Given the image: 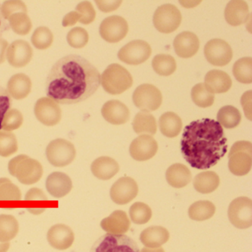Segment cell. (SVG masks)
Instances as JSON below:
<instances>
[{
    "label": "cell",
    "instance_id": "obj_25",
    "mask_svg": "<svg viewBox=\"0 0 252 252\" xmlns=\"http://www.w3.org/2000/svg\"><path fill=\"white\" fill-rule=\"evenodd\" d=\"M91 171L94 176L103 181L111 179L119 171V165L114 159L102 156L95 159L91 164Z\"/></svg>",
    "mask_w": 252,
    "mask_h": 252
},
{
    "label": "cell",
    "instance_id": "obj_40",
    "mask_svg": "<svg viewBox=\"0 0 252 252\" xmlns=\"http://www.w3.org/2000/svg\"><path fill=\"white\" fill-rule=\"evenodd\" d=\"M191 95L193 102L202 108L211 107L215 101V94L209 92L203 83L194 85Z\"/></svg>",
    "mask_w": 252,
    "mask_h": 252
},
{
    "label": "cell",
    "instance_id": "obj_8",
    "mask_svg": "<svg viewBox=\"0 0 252 252\" xmlns=\"http://www.w3.org/2000/svg\"><path fill=\"white\" fill-rule=\"evenodd\" d=\"M182 21L181 11L175 5L165 4L158 7L153 16V24L160 33H170L179 28Z\"/></svg>",
    "mask_w": 252,
    "mask_h": 252
},
{
    "label": "cell",
    "instance_id": "obj_12",
    "mask_svg": "<svg viewBox=\"0 0 252 252\" xmlns=\"http://www.w3.org/2000/svg\"><path fill=\"white\" fill-rule=\"evenodd\" d=\"M129 31L127 22L120 16H111L103 20L99 33L103 39L110 43L120 42Z\"/></svg>",
    "mask_w": 252,
    "mask_h": 252
},
{
    "label": "cell",
    "instance_id": "obj_20",
    "mask_svg": "<svg viewBox=\"0 0 252 252\" xmlns=\"http://www.w3.org/2000/svg\"><path fill=\"white\" fill-rule=\"evenodd\" d=\"M101 114L104 119L113 125H121L129 121V109L119 100H110L103 105Z\"/></svg>",
    "mask_w": 252,
    "mask_h": 252
},
{
    "label": "cell",
    "instance_id": "obj_35",
    "mask_svg": "<svg viewBox=\"0 0 252 252\" xmlns=\"http://www.w3.org/2000/svg\"><path fill=\"white\" fill-rule=\"evenodd\" d=\"M218 122L226 129H234L241 122V113L238 109L231 105L221 107L217 115Z\"/></svg>",
    "mask_w": 252,
    "mask_h": 252
},
{
    "label": "cell",
    "instance_id": "obj_4",
    "mask_svg": "<svg viewBox=\"0 0 252 252\" xmlns=\"http://www.w3.org/2000/svg\"><path fill=\"white\" fill-rule=\"evenodd\" d=\"M101 83L106 92L111 95H119L132 87L133 79L123 66L112 64L103 72Z\"/></svg>",
    "mask_w": 252,
    "mask_h": 252
},
{
    "label": "cell",
    "instance_id": "obj_5",
    "mask_svg": "<svg viewBox=\"0 0 252 252\" xmlns=\"http://www.w3.org/2000/svg\"><path fill=\"white\" fill-rule=\"evenodd\" d=\"M252 166V144L250 141H237L228 154V169L237 176H243L250 172Z\"/></svg>",
    "mask_w": 252,
    "mask_h": 252
},
{
    "label": "cell",
    "instance_id": "obj_45",
    "mask_svg": "<svg viewBox=\"0 0 252 252\" xmlns=\"http://www.w3.org/2000/svg\"><path fill=\"white\" fill-rule=\"evenodd\" d=\"M67 40L72 48H82L88 43L89 35L85 29L76 27L69 32Z\"/></svg>",
    "mask_w": 252,
    "mask_h": 252
},
{
    "label": "cell",
    "instance_id": "obj_55",
    "mask_svg": "<svg viewBox=\"0 0 252 252\" xmlns=\"http://www.w3.org/2000/svg\"><path fill=\"white\" fill-rule=\"evenodd\" d=\"M10 248V243H2L0 242V252H7Z\"/></svg>",
    "mask_w": 252,
    "mask_h": 252
},
{
    "label": "cell",
    "instance_id": "obj_11",
    "mask_svg": "<svg viewBox=\"0 0 252 252\" xmlns=\"http://www.w3.org/2000/svg\"><path fill=\"white\" fill-rule=\"evenodd\" d=\"M152 54V48L145 41H132L121 48L118 57L121 61L130 65H138L145 63Z\"/></svg>",
    "mask_w": 252,
    "mask_h": 252
},
{
    "label": "cell",
    "instance_id": "obj_30",
    "mask_svg": "<svg viewBox=\"0 0 252 252\" xmlns=\"http://www.w3.org/2000/svg\"><path fill=\"white\" fill-rule=\"evenodd\" d=\"M26 209L33 215H40L48 207V199L42 190L38 188H32L29 190L26 197Z\"/></svg>",
    "mask_w": 252,
    "mask_h": 252
},
{
    "label": "cell",
    "instance_id": "obj_6",
    "mask_svg": "<svg viewBox=\"0 0 252 252\" xmlns=\"http://www.w3.org/2000/svg\"><path fill=\"white\" fill-rule=\"evenodd\" d=\"M90 252H140V251L136 242L129 236L107 233L94 243Z\"/></svg>",
    "mask_w": 252,
    "mask_h": 252
},
{
    "label": "cell",
    "instance_id": "obj_29",
    "mask_svg": "<svg viewBox=\"0 0 252 252\" xmlns=\"http://www.w3.org/2000/svg\"><path fill=\"white\" fill-rule=\"evenodd\" d=\"M166 179L171 187L176 189L183 188L191 182V172L185 165L175 163L166 170Z\"/></svg>",
    "mask_w": 252,
    "mask_h": 252
},
{
    "label": "cell",
    "instance_id": "obj_23",
    "mask_svg": "<svg viewBox=\"0 0 252 252\" xmlns=\"http://www.w3.org/2000/svg\"><path fill=\"white\" fill-rule=\"evenodd\" d=\"M225 19L231 26H239L249 20V5L243 0H233L227 4L225 9Z\"/></svg>",
    "mask_w": 252,
    "mask_h": 252
},
{
    "label": "cell",
    "instance_id": "obj_17",
    "mask_svg": "<svg viewBox=\"0 0 252 252\" xmlns=\"http://www.w3.org/2000/svg\"><path fill=\"white\" fill-rule=\"evenodd\" d=\"M6 57L8 63L13 67H23L32 61L33 49L26 41L22 39L14 41L8 46Z\"/></svg>",
    "mask_w": 252,
    "mask_h": 252
},
{
    "label": "cell",
    "instance_id": "obj_31",
    "mask_svg": "<svg viewBox=\"0 0 252 252\" xmlns=\"http://www.w3.org/2000/svg\"><path fill=\"white\" fill-rule=\"evenodd\" d=\"M182 126L181 118L173 112L163 113L159 119L160 132L167 138L178 136L181 132Z\"/></svg>",
    "mask_w": 252,
    "mask_h": 252
},
{
    "label": "cell",
    "instance_id": "obj_37",
    "mask_svg": "<svg viewBox=\"0 0 252 252\" xmlns=\"http://www.w3.org/2000/svg\"><path fill=\"white\" fill-rule=\"evenodd\" d=\"M153 69L160 76H168L175 73L177 68L176 62L174 57L167 54H158L153 59Z\"/></svg>",
    "mask_w": 252,
    "mask_h": 252
},
{
    "label": "cell",
    "instance_id": "obj_49",
    "mask_svg": "<svg viewBox=\"0 0 252 252\" xmlns=\"http://www.w3.org/2000/svg\"><path fill=\"white\" fill-rule=\"evenodd\" d=\"M252 91L244 93L241 98V104L245 115L249 120L252 121Z\"/></svg>",
    "mask_w": 252,
    "mask_h": 252
},
{
    "label": "cell",
    "instance_id": "obj_1",
    "mask_svg": "<svg viewBox=\"0 0 252 252\" xmlns=\"http://www.w3.org/2000/svg\"><path fill=\"white\" fill-rule=\"evenodd\" d=\"M101 84V75L80 56L63 57L53 66L46 79V94L57 103L73 104L92 96Z\"/></svg>",
    "mask_w": 252,
    "mask_h": 252
},
{
    "label": "cell",
    "instance_id": "obj_54",
    "mask_svg": "<svg viewBox=\"0 0 252 252\" xmlns=\"http://www.w3.org/2000/svg\"><path fill=\"white\" fill-rule=\"evenodd\" d=\"M141 252H165L162 248H144L141 249Z\"/></svg>",
    "mask_w": 252,
    "mask_h": 252
},
{
    "label": "cell",
    "instance_id": "obj_44",
    "mask_svg": "<svg viewBox=\"0 0 252 252\" xmlns=\"http://www.w3.org/2000/svg\"><path fill=\"white\" fill-rule=\"evenodd\" d=\"M23 116L17 109H9L4 116L2 122V129L7 132L19 129L23 125Z\"/></svg>",
    "mask_w": 252,
    "mask_h": 252
},
{
    "label": "cell",
    "instance_id": "obj_36",
    "mask_svg": "<svg viewBox=\"0 0 252 252\" xmlns=\"http://www.w3.org/2000/svg\"><path fill=\"white\" fill-rule=\"evenodd\" d=\"M20 230L18 221L12 215H0V242L8 243L14 238Z\"/></svg>",
    "mask_w": 252,
    "mask_h": 252
},
{
    "label": "cell",
    "instance_id": "obj_16",
    "mask_svg": "<svg viewBox=\"0 0 252 252\" xmlns=\"http://www.w3.org/2000/svg\"><path fill=\"white\" fill-rule=\"evenodd\" d=\"M158 150L157 141L151 135H141L131 143L129 153L134 160L145 161L153 158Z\"/></svg>",
    "mask_w": 252,
    "mask_h": 252
},
{
    "label": "cell",
    "instance_id": "obj_28",
    "mask_svg": "<svg viewBox=\"0 0 252 252\" xmlns=\"http://www.w3.org/2000/svg\"><path fill=\"white\" fill-rule=\"evenodd\" d=\"M169 232L164 227L151 226L144 229L140 235V240L147 248H159L169 239Z\"/></svg>",
    "mask_w": 252,
    "mask_h": 252
},
{
    "label": "cell",
    "instance_id": "obj_39",
    "mask_svg": "<svg viewBox=\"0 0 252 252\" xmlns=\"http://www.w3.org/2000/svg\"><path fill=\"white\" fill-rule=\"evenodd\" d=\"M8 24L17 34L25 36L29 34L32 29L30 17L26 13H17L8 19Z\"/></svg>",
    "mask_w": 252,
    "mask_h": 252
},
{
    "label": "cell",
    "instance_id": "obj_21",
    "mask_svg": "<svg viewBox=\"0 0 252 252\" xmlns=\"http://www.w3.org/2000/svg\"><path fill=\"white\" fill-rule=\"evenodd\" d=\"M130 224V220L126 212L116 210L110 216L101 220V227L108 234L120 235L129 231Z\"/></svg>",
    "mask_w": 252,
    "mask_h": 252
},
{
    "label": "cell",
    "instance_id": "obj_18",
    "mask_svg": "<svg viewBox=\"0 0 252 252\" xmlns=\"http://www.w3.org/2000/svg\"><path fill=\"white\" fill-rule=\"evenodd\" d=\"M48 243L57 250H66L71 247L74 242L75 235L73 230L65 224L53 225L47 234Z\"/></svg>",
    "mask_w": 252,
    "mask_h": 252
},
{
    "label": "cell",
    "instance_id": "obj_15",
    "mask_svg": "<svg viewBox=\"0 0 252 252\" xmlns=\"http://www.w3.org/2000/svg\"><path fill=\"white\" fill-rule=\"evenodd\" d=\"M138 193L136 181L130 177H122L110 189V197L116 204L125 205L135 198Z\"/></svg>",
    "mask_w": 252,
    "mask_h": 252
},
{
    "label": "cell",
    "instance_id": "obj_24",
    "mask_svg": "<svg viewBox=\"0 0 252 252\" xmlns=\"http://www.w3.org/2000/svg\"><path fill=\"white\" fill-rule=\"evenodd\" d=\"M205 87L212 94H224L229 91L232 81L228 73L220 70H212L205 76Z\"/></svg>",
    "mask_w": 252,
    "mask_h": 252
},
{
    "label": "cell",
    "instance_id": "obj_38",
    "mask_svg": "<svg viewBox=\"0 0 252 252\" xmlns=\"http://www.w3.org/2000/svg\"><path fill=\"white\" fill-rule=\"evenodd\" d=\"M233 74L240 83L251 84L252 82V59L243 57L237 60L233 65Z\"/></svg>",
    "mask_w": 252,
    "mask_h": 252
},
{
    "label": "cell",
    "instance_id": "obj_22",
    "mask_svg": "<svg viewBox=\"0 0 252 252\" xmlns=\"http://www.w3.org/2000/svg\"><path fill=\"white\" fill-rule=\"evenodd\" d=\"M73 188V183L68 175L63 172L51 173L46 180V189L53 197H60L67 195Z\"/></svg>",
    "mask_w": 252,
    "mask_h": 252
},
{
    "label": "cell",
    "instance_id": "obj_51",
    "mask_svg": "<svg viewBox=\"0 0 252 252\" xmlns=\"http://www.w3.org/2000/svg\"><path fill=\"white\" fill-rule=\"evenodd\" d=\"M80 18V14L77 11H71L63 18V26L64 27L74 26L77 22H79Z\"/></svg>",
    "mask_w": 252,
    "mask_h": 252
},
{
    "label": "cell",
    "instance_id": "obj_50",
    "mask_svg": "<svg viewBox=\"0 0 252 252\" xmlns=\"http://www.w3.org/2000/svg\"><path fill=\"white\" fill-rule=\"evenodd\" d=\"M95 3L100 11L108 13L117 9L122 3V1H95Z\"/></svg>",
    "mask_w": 252,
    "mask_h": 252
},
{
    "label": "cell",
    "instance_id": "obj_7",
    "mask_svg": "<svg viewBox=\"0 0 252 252\" xmlns=\"http://www.w3.org/2000/svg\"><path fill=\"white\" fill-rule=\"evenodd\" d=\"M74 145L63 138L51 141L46 148L48 161L56 167H64L71 163L76 158Z\"/></svg>",
    "mask_w": 252,
    "mask_h": 252
},
{
    "label": "cell",
    "instance_id": "obj_48",
    "mask_svg": "<svg viewBox=\"0 0 252 252\" xmlns=\"http://www.w3.org/2000/svg\"><path fill=\"white\" fill-rule=\"evenodd\" d=\"M11 96L7 90L0 86V129H2V122L4 116L11 107Z\"/></svg>",
    "mask_w": 252,
    "mask_h": 252
},
{
    "label": "cell",
    "instance_id": "obj_10",
    "mask_svg": "<svg viewBox=\"0 0 252 252\" xmlns=\"http://www.w3.org/2000/svg\"><path fill=\"white\" fill-rule=\"evenodd\" d=\"M161 92L150 84L140 85L134 91L132 101L138 109L144 112L155 111L162 104Z\"/></svg>",
    "mask_w": 252,
    "mask_h": 252
},
{
    "label": "cell",
    "instance_id": "obj_26",
    "mask_svg": "<svg viewBox=\"0 0 252 252\" xmlns=\"http://www.w3.org/2000/svg\"><path fill=\"white\" fill-rule=\"evenodd\" d=\"M32 82L27 75L18 73L10 79L7 86L8 94L16 100L24 99L32 91Z\"/></svg>",
    "mask_w": 252,
    "mask_h": 252
},
{
    "label": "cell",
    "instance_id": "obj_46",
    "mask_svg": "<svg viewBox=\"0 0 252 252\" xmlns=\"http://www.w3.org/2000/svg\"><path fill=\"white\" fill-rule=\"evenodd\" d=\"M2 17L5 20H8L11 16L17 13H28V8L26 4L22 1H5L1 6Z\"/></svg>",
    "mask_w": 252,
    "mask_h": 252
},
{
    "label": "cell",
    "instance_id": "obj_53",
    "mask_svg": "<svg viewBox=\"0 0 252 252\" xmlns=\"http://www.w3.org/2000/svg\"><path fill=\"white\" fill-rule=\"evenodd\" d=\"M10 29L9 24L7 20L2 17V11H1V5H0V39L2 37L4 33L8 32Z\"/></svg>",
    "mask_w": 252,
    "mask_h": 252
},
{
    "label": "cell",
    "instance_id": "obj_19",
    "mask_svg": "<svg viewBox=\"0 0 252 252\" xmlns=\"http://www.w3.org/2000/svg\"><path fill=\"white\" fill-rule=\"evenodd\" d=\"M174 49L181 58H191L195 55L200 48V41L192 32H184L174 39Z\"/></svg>",
    "mask_w": 252,
    "mask_h": 252
},
{
    "label": "cell",
    "instance_id": "obj_13",
    "mask_svg": "<svg viewBox=\"0 0 252 252\" xmlns=\"http://www.w3.org/2000/svg\"><path fill=\"white\" fill-rule=\"evenodd\" d=\"M204 55L210 64L218 67L226 65L232 60L233 51L225 41L214 39L204 47Z\"/></svg>",
    "mask_w": 252,
    "mask_h": 252
},
{
    "label": "cell",
    "instance_id": "obj_52",
    "mask_svg": "<svg viewBox=\"0 0 252 252\" xmlns=\"http://www.w3.org/2000/svg\"><path fill=\"white\" fill-rule=\"evenodd\" d=\"M8 42L5 39H0V64L5 63Z\"/></svg>",
    "mask_w": 252,
    "mask_h": 252
},
{
    "label": "cell",
    "instance_id": "obj_3",
    "mask_svg": "<svg viewBox=\"0 0 252 252\" xmlns=\"http://www.w3.org/2000/svg\"><path fill=\"white\" fill-rule=\"evenodd\" d=\"M8 171L25 185L36 184L43 175L42 164L26 155H20L11 159L8 163Z\"/></svg>",
    "mask_w": 252,
    "mask_h": 252
},
{
    "label": "cell",
    "instance_id": "obj_9",
    "mask_svg": "<svg viewBox=\"0 0 252 252\" xmlns=\"http://www.w3.org/2000/svg\"><path fill=\"white\" fill-rule=\"evenodd\" d=\"M228 217L236 228H250L252 225V200L247 197H239L233 200L228 206Z\"/></svg>",
    "mask_w": 252,
    "mask_h": 252
},
{
    "label": "cell",
    "instance_id": "obj_43",
    "mask_svg": "<svg viewBox=\"0 0 252 252\" xmlns=\"http://www.w3.org/2000/svg\"><path fill=\"white\" fill-rule=\"evenodd\" d=\"M32 42L37 49L46 50L52 45L54 35L48 28L39 27L33 32Z\"/></svg>",
    "mask_w": 252,
    "mask_h": 252
},
{
    "label": "cell",
    "instance_id": "obj_2",
    "mask_svg": "<svg viewBox=\"0 0 252 252\" xmlns=\"http://www.w3.org/2000/svg\"><path fill=\"white\" fill-rule=\"evenodd\" d=\"M227 150L226 137L217 121L202 119L184 128L181 154L191 167L200 170L209 169L224 157Z\"/></svg>",
    "mask_w": 252,
    "mask_h": 252
},
{
    "label": "cell",
    "instance_id": "obj_41",
    "mask_svg": "<svg viewBox=\"0 0 252 252\" xmlns=\"http://www.w3.org/2000/svg\"><path fill=\"white\" fill-rule=\"evenodd\" d=\"M153 212L150 206L142 202H136L129 209L131 220L135 224L142 225L147 223L151 219Z\"/></svg>",
    "mask_w": 252,
    "mask_h": 252
},
{
    "label": "cell",
    "instance_id": "obj_27",
    "mask_svg": "<svg viewBox=\"0 0 252 252\" xmlns=\"http://www.w3.org/2000/svg\"><path fill=\"white\" fill-rule=\"evenodd\" d=\"M21 199L22 192L17 186L8 178H0V202H2V207L14 209Z\"/></svg>",
    "mask_w": 252,
    "mask_h": 252
},
{
    "label": "cell",
    "instance_id": "obj_33",
    "mask_svg": "<svg viewBox=\"0 0 252 252\" xmlns=\"http://www.w3.org/2000/svg\"><path fill=\"white\" fill-rule=\"evenodd\" d=\"M132 128L137 134L154 135L157 132V123L153 115L147 112L137 113L132 122Z\"/></svg>",
    "mask_w": 252,
    "mask_h": 252
},
{
    "label": "cell",
    "instance_id": "obj_32",
    "mask_svg": "<svg viewBox=\"0 0 252 252\" xmlns=\"http://www.w3.org/2000/svg\"><path fill=\"white\" fill-rule=\"evenodd\" d=\"M196 191L201 194H209L217 189L220 185V178L213 171H206L197 174L193 182Z\"/></svg>",
    "mask_w": 252,
    "mask_h": 252
},
{
    "label": "cell",
    "instance_id": "obj_42",
    "mask_svg": "<svg viewBox=\"0 0 252 252\" xmlns=\"http://www.w3.org/2000/svg\"><path fill=\"white\" fill-rule=\"evenodd\" d=\"M18 150L15 135L7 131H0V156L9 157Z\"/></svg>",
    "mask_w": 252,
    "mask_h": 252
},
{
    "label": "cell",
    "instance_id": "obj_34",
    "mask_svg": "<svg viewBox=\"0 0 252 252\" xmlns=\"http://www.w3.org/2000/svg\"><path fill=\"white\" fill-rule=\"evenodd\" d=\"M215 211L216 208L212 202L209 200H199L190 206L189 216L193 220H206L214 216Z\"/></svg>",
    "mask_w": 252,
    "mask_h": 252
},
{
    "label": "cell",
    "instance_id": "obj_14",
    "mask_svg": "<svg viewBox=\"0 0 252 252\" xmlns=\"http://www.w3.org/2000/svg\"><path fill=\"white\" fill-rule=\"evenodd\" d=\"M34 113L37 120L45 126H55L62 119L60 105L49 97L39 98L36 101Z\"/></svg>",
    "mask_w": 252,
    "mask_h": 252
},
{
    "label": "cell",
    "instance_id": "obj_47",
    "mask_svg": "<svg viewBox=\"0 0 252 252\" xmlns=\"http://www.w3.org/2000/svg\"><path fill=\"white\" fill-rule=\"evenodd\" d=\"M76 11L80 14L81 18L79 22L84 25H89L95 20L96 13L94 6L88 1L81 2L76 6Z\"/></svg>",
    "mask_w": 252,
    "mask_h": 252
}]
</instances>
